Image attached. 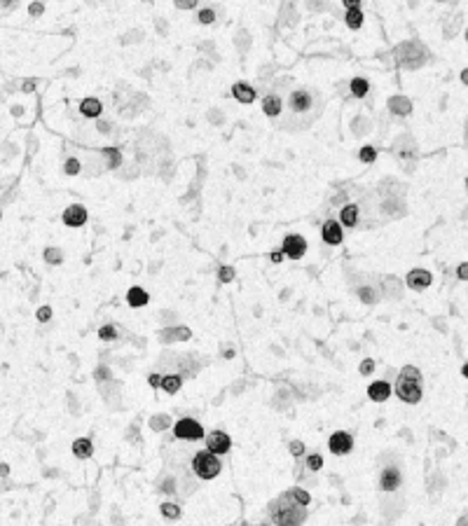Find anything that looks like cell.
<instances>
[{"mask_svg": "<svg viewBox=\"0 0 468 526\" xmlns=\"http://www.w3.org/2000/svg\"><path fill=\"white\" fill-rule=\"evenodd\" d=\"M323 241L330 243V246H337V243H342V227L337 225V222L328 220L326 225H323Z\"/></svg>", "mask_w": 468, "mask_h": 526, "instance_id": "obj_11", "label": "cell"}, {"mask_svg": "<svg viewBox=\"0 0 468 526\" xmlns=\"http://www.w3.org/2000/svg\"><path fill=\"white\" fill-rule=\"evenodd\" d=\"M66 171H68L70 176H75V173L80 171V164H77V159H68V161H66Z\"/></svg>", "mask_w": 468, "mask_h": 526, "instance_id": "obj_38", "label": "cell"}, {"mask_svg": "<svg viewBox=\"0 0 468 526\" xmlns=\"http://www.w3.org/2000/svg\"><path fill=\"white\" fill-rule=\"evenodd\" d=\"M328 447H330V452H332V454L342 456V454H349V452H351V447H353V440H351L349 433L337 431V433H332V435H330Z\"/></svg>", "mask_w": 468, "mask_h": 526, "instance_id": "obj_5", "label": "cell"}, {"mask_svg": "<svg viewBox=\"0 0 468 526\" xmlns=\"http://www.w3.org/2000/svg\"><path fill=\"white\" fill-rule=\"evenodd\" d=\"M232 94L236 96V98H239V101H241V103H253V101H256V89H253V87H248V84H244V82H236L232 87Z\"/></svg>", "mask_w": 468, "mask_h": 526, "instance_id": "obj_13", "label": "cell"}, {"mask_svg": "<svg viewBox=\"0 0 468 526\" xmlns=\"http://www.w3.org/2000/svg\"><path fill=\"white\" fill-rule=\"evenodd\" d=\"M45 260L52 264H59L61 262V251L59 248H49V251H45Z\"/></svg>", "mask_w": 468, "mask_h": 526, "instance_id": "obj_28", "label": "cell"}, {"mask_svg": "<svg viewBox=\"0 0 468 526\" xmlns=\"http://www.w3.org/2000/svg\"><path fill=\"white\" fill-rule=\"evenodd\" d=\"M396 395L403 400V402L415 405V402L421 400V386H419V381H415V379L398 377V381H396Z\"/></svg>", "mask_w": 468, "mask_h": 526, "instance_id": "obj_3", "label": "cell"}, {"mask_svg": "<svg viewBox=\"0 0 468 526\" xmlns=\"http://www.w3.org/2000/svg\"><path fill=\"white\" fill-rule=\"evenodd\" d=\"M405 283L410 285V288H415V290H424V288H428V285L433 283V276L426 269H412V272L407 274Z\"/></svg>", "mask_w": 468, "mask_h": 526, "instance_id": "obj_8", "label": "cell"}, {"mask_svg": "<svg viewBox=\"0 0 468 526\" xmlns=\"http://www.w3.org/2000/svg\"><path fill=\"white\" fill-rule=\"evenodd\" d=\"M400 470L394 468V465H389V468H384L382 470V477H379V486H382L384 491H394L400 486Z\"/></svg>", "mask_w": 468, "mask_h": 526, "instance_id": "obj_9", "label": "cell"}, {"mask_svg": "<svg viewBox=\"0 0 468 526\" xmlns=\"http://www.w3.org/2000/svg\"><path fill=\"white\" fill-rule=\"evenodd\" d=\"M457 276H459V278H464V281H468V262L466 264H459Z\"/></svg>", "mask_w": 468, "mask_h": 526, "instance_id": "obj_40", "label": "cell"}, {"mask_svg": "<svg viewBox=\"0 0 468 526\" xmlns=\"http://www.w3.org/2000/svg\"><path fill=\"white\" fill-rule=\"evenodd\" d=\"M304 251H307V241H304L302 236L290 234V236L283 239V255H288L290 260H300V257L304 255Z\"/></svg>", "mask_w": 468, "mask_h": 526, "instance_id": "obj_6", "label": "cell"}, {"mask_svg": "<svg viewBox=\"0 0 468 526\" xmlns=\"http://www.w3.org/2000/svg\"><path fill=\"white\" fill-rule=\"evenodd\" d=\"M368 395H370V400H374V402H384V400L391 395V386H389L386 381H374V384H370V389H368Z\"/></svg>", "mask_w": 468, "mask_h": 526, "instance_id": "obj_12", "label": "cell"}, {"mask_svg": "<svg viewBox=\"0 0 468 526\" xmlns=\"http://www.w3.org/2000/svg\"><path fill=\"white\" fill-rule=\"evenodd\" d=\"M461 80H464V82L468 84V68H466V70H464V73H461Z\"/></svg>", "mask_w": 468, "mask_h": 526, "instance_id": "obj_48", "label": "cell"}, {"mask_svg": "<svg viewBox=\"0 0 468 526\" xmlns=\"http://www.w3.org/2000/svg\"><path fill=\"white\" fill-rule=\"evenodd\" d=\"M218 278H220V283H230V281L234 278V269H232V267H220Z\"/></svg>", "mask_w": 468, "mask_h": 526, "instance_id": "obj_29", "label": "cell"}, {"mask_svg": "<svg viewBox=\"0 0 468 526\" xmlns=\"http://www.w3.org/2000/svg\"><path fill=\"white\" fill-rule=\"evenodd\" d=\"M309 105H311V96L307 91H295V94L290 96V108L293 110L302 113V110H309Z\"/></svg>", "mask_w": 468, "mask_h": 526, "instance_id": "obj_14", "label": "cell"}, {"mask_svg": "<svg viewBox=\"0 0 468 526\" xmlns=\"http://www.w3.org/2000/svg\"><path fill=\"white\" fill-rule=\"evenodd\" d=\"M351 94H353V96H365V94H368V82H365L363 77L351 80Z\"/></svg>", "mask_w": 468, "mask_h": 526, "instance_id": "obj_24", "label": "cell"}, {"mask_svg": "<svg viewBox=\"0 0 468 526\" xmlns=\"http://www.w3.org/2000/svg\"><path fill=\"white\" fill-rule=\"evenodd\" d=\"M464 377H468V365H464Z\"/></svg>", "mask_w": 468, "mask_h": 526, "instance_id": "obj_49", "label": "cell"}, {"mask_svg": "<svg viewBox=\"0 0 468 526\" xmlns=\"http://www.w3.org/2000/svg\"><path fill=\"white\" fill-rule=\"evenodd\" d=\"M127 302L131 306H136V309H139V306H145L148 304V293L140 290V288H131L127 293Z\"/></svg>", "mask_w": 468, "mask_h": 526, "instance_id": "obj_18", "label": "cell"}, {"mask_svg": "<svg viewBox=\"0 0 468 526\" xmlns=\"http://www.w3.org/2000/svg\"><path fill=\"white\" fill-rule=\"evenodd\" d=\"M262 110H265V115L274 117L281 113V101H279V96H267L265 103H262Z\"/></svg>", "mask_w": 468, "mask_h": 526, "instance_id": "obj_22", "label": "cell"}, {"mask_svg": "<svg viewBox=\"0 0 468 526\" xmlns=\"http://www.w3.org/2000/svg\"><path fill=\"white\" fill-rule=\"evenodd\" d=\"M340 220L342 225H347V227H353L356 222H358V206H353V204H347L340 213Z\"/></svg>", "mask_w": 468, "mask_h": 526, "instance_id": "obj_17", "label": "cell"}, {"mask_svg": "<svg viewBox=\"0 0 468 526\" xmlns=\"http://www.w3.org/2000/svg\"><path fill=\"white\" fill-rule=\"evenodd\" d=\"M466 40H468V31H466Z\"/></svg>", "mask_w": 468, "mask_h": 526, "instance_id": "obj_50", "label": "cell"}, {"mask_svg": "<svg viewBox=\"0 0 468 526\" xmlns=\"http://www.w3.org/2000/svg\"><path fill=\"white\" fill-rule=\"evenodd\" d=\"M307 465H309V470H321V465H323V458H321L319 454H314V456H309Z\"/></svg>", "mask_w": 468, "mask_h": 526, "instance_id": "obj_32", "label": "cell"}, {"mask_svg": "<svg viewBox=\"0 0 468 526\" xmlns=\"http://www.w3.org/2000/svg\"><path fill=\"white\" fill-rule=\"evenodd\" d=\"M162 515L166 517V519H178L181 517V507L173 503H164L162 505Z\"/></svg>", "mask_w": 468, "mask_h": 526, "instance_id": "obj_25", "label": "cell"}, {"mask_svg": "<svg viewBox=\"0 0 468 526\" xmlns=\"http://www.w3.org/2000/svg\"><path fill=\"white\" fill-rule=\"evenodd\" d=\"M80 113L85 117H98L101 115V101L98 98H85L80 103Z\"/></svg>", "mask_w": 468, "mask_h": 526, "instance_id": "obj_16", "label": "cell"}, {"mask_svg": "<svg viewBox=\"0 0 468 526\" xmlns=\"http://www.w3.org/2000/svg\"><path fill=\"white\" fill-rule=\"evenodd\" d=\"M162 491H166V494L176 491V489H173V480H166V482H164V489H162Z\"/></svg>", "mask_w": 468, "mask_h": 526, "instance_id": "obj_43", "label": "cell"}, {"mask_svg": "<svg viewBox=\"0 0 468 526\" xmlns=\"http://www.w3.org/2000/svg\"><path fill=\"white\" fill-rule=\"evenodd\" d=\"M98 131H108V124H106V122H98Z\"/></svg>", "mask_w": 468, "mask_h": 526, "instance_id": "obj_47", "label": "cell"}, {"mask_svg": "<svg viewBox=\"0 0 468 526\" xmlns=\"http://www.w3.org/2000/svg\"><path fill=\"white\" fill-rule=\"evenodd\" d=\"M181 10H190V7H194V0H181V2H176Z\"/></svg>", "mask_w": 468, "mask_h": 526, "instance_id": "obj_41", "label": "cell"}, {"mask_svg": "<svg viewBox=\"0 0 468 526\" xmlns=\"http://www.w3.org/2000/svg\"><path fill=\"white\" fill-rule=\"evenodd\" d=\"M361 374H370V372H373L374 369V360H370V358H365V360H363L361 363Z\"/></svg>", "mask_w": 468, "mask_h": 526, "instance_id": "obj_35", "label": "cell"}, {"mask_svg": "<svg viewBox=\"0 0 468 526\" xmlns=\"http://www.w3.org/2000/svg\"><path fill=\"white\" fill-rule=\"evenodd\" d=\"M400 377H405V379H415V381H419L421 379V372L417 367H412V365H405L403 369H400Z\"/></svg>", "mask_w": 468, "mask_h": 526, "instance_id": "obj_26", "label": "cell"}, {"mask_svg": "<svg viewBox=\"0 0 468 526\" xmlns=\"http://www.w3.org/2000/svg\"><path fill=\"white\" fill-rule=\"evenodd\" d=\"M98 337H101V339H106V342H110V339H115L117 337V332H115V327L113 325H106V327H101V330H98Z\"/></svg>", "mask_w": 468, "mask_h": 526, "instance_id": "obj_31", "label": "cell"}, {"mask_svg": "<svg viewBox=\"0 0 468 526\" xmlns=\"http://www.w3.org/2000/svg\"><path fill=\"white\" fill-rule=\"evenodd\" d=\"M358 295H361L363 302H374V295H373V290H370V288H361V290H358Z\"/></svg>", "mask_w": 468, "mask_h": 526, "instance_id": "obj_39", "label": "cell"}, {"mask_svg": "<svg viewBox=\"0 0 468 526\" xmlns=\"http://www.w3.org/2000/svg\"><path fill=\"white\" fill-rule=\"evenodd\" d=\"M363 23V12L361 10H349L347 12V26L349 28H358Z\"/></svg>", "mask_w": 468, "mask_h": 526, "instance_id": "obj_23", "label": "cell"}, {"mask_svg": "<svg viewBox=\"0 0 468 526\" xmlns=\"http://www.w3.org/2000/svg\"><path fill=\"white\" fill-rule=\"evenodd\" d=\"M49 318H52V309H49V306H40V309H38V320L47 323Z\"/></svg>", "mask_w": 468, "mask_h": 526, "instance_id": "obj_34", "label": "cell"}, {"mask_svg": "<svg viewBox=\"0 0 468 526\" xmlns=\"http://www.w3.org/2000/svg\"><path fill=\"white\" fill-rule=\"evenodd\" d=\"M183 386V379L178 374H166V377H162V389L166 390V393H176V390Z\"/></svg>", "mask_w": 468, "mask_h": 526, "instance_id": "obj_21", "label": "cell"}, {"mask_svg": "<svg viewBox=\"0 0 468 526\" xmlns=\"http://www.w3.org/2000/svg\"><path fill=\"white\" fill-rule=\"evenodd\" d=\"M43 12V5L38 2V5H31V14H40Z\"/></svg>", "mask_w": 468, "mask_h": 526, "instance_id": "obj_44", "label": "cell"}, {"mask_svg": "<svg viewBox=\"0 0 468 526\" xmlns=\"http://www.w3.org/2000/svg\"><path fill=\"white\" fill-rule=\"evenodd\" d=\"M389 108L394 110L396 115H407V113L412 110L410 101H407V98H403V96H394V98L389 101Z\"/></svg>", "mask_w": 468, "mask_h": 526, "instance_id": "obj_19", "label": "cell"}, {"mask_svg": "<svg viewBox=\"0 0 468 526\" xmlns=\"http://www.w3.org/2000/svg\"><path fill=\"white\" fill-rule=\"evenodd\" d=\"M150 386H162L160 374H150Z\"/></svg>", "mask_w": 468, "mask_h": 526, "instance_id": "obj_42", "label": "cell"}, {"mask_svg": "<svg viewBox=\"0 0 468 526\" xmlns=\"http://www.w3.org/2000/svg\"><path fill=\"white\" fill-rule=\"evenodd\" d=\"M173 433L181 440H202L204 437V428L194 419H181L173 426Z\"/></svg>", "mask_w": 468, "mask_h": 526, "instance_id": "obj_4", "label": "cell"}, {"mask_svg": "<svg viewBox=\"0 0 468 526\" xmlns=\"http://www.w3.org/2000/svg\"><path fill=\"white\" fill-rule=\"evenodd\" d=\"M150 426H152L155 431H162V428L169 426V416H155V419H150Z\"/></svg>", "mask_w": 468, "mask_h": 526, "instance_id": "obj_30", "label": "cell"}, {"mask_svg": "<svg viewBox=\"0 0 468 526\" xmlns=\"http://www.w3.org/2000/svg\"><path fill=\"white\" fill-rule=\"evenodd\" d=\"M220 461H218V454L213 452H199L194 458H192V470L197 477H202V480H213V477H218L220 473Z\"/></svg>", "mask_w": 468, "mask_h": 526, "instance_id": "obj_2", "label": "cell"}, {"mask_svg": "<svg viewBox=\"0 0 468 526\" xmlns=\"http://www.w3.org/2000/svg\"><path fill=\"white\" fill-rule=\"evenodd\" d=\"M290 496H293V501L300 505H309V494L307 491H302V489H290Z\"/></svg>", "mask_w": 468, "mask_h": 526, "instance_id": "obj_27", "label": "cell"}, {"mask_svg": "<svg viewBox=\"0 0 468 526\" xmlns=\"http://www.w3.org/2000/svg\"><path fill=\"white\" fill-rule=\"evenodd\" d=\"M307 519V510L304 505L293 503V496L290 491L283 494L277 503L272 505V522L279 526H302Z\"/></svg>", "mask_w": 468, "mask_h": 526, "instance_id": "obj_1", "label": "cell"}, {"mask_svg": "<svg viewBox=\"0 0 468 526\" xmlns=\"http://www.w3.org/2000/svg\"><path fill=\"white\" fill-rule=\"evenodd\" d=\"M160 337H162V342H173L171 337H181V339H190V330L187 327H171V330H162L160 332Z\"/></svg>", "mask_w": 468, "mask_h": 526, "instance_id": "obj_20", "label": "cell"}, {"mask_svg": "<svg viewBox=\"0 0 468 526\" xmlns=\"http://www.w3.org/2000/svg\"><path fill=\"white\" fill-rule=\"evenodd\" d=\"M213 19H215L213 10H202V12H199V21H202V23H211Z\"/></svg>", "mask_w": 468, "mask_h": 526, "instance_id": "obj_37", "label": "cell"}, {"mask_svg": "<svg viewBox=\"0 0 468 526\" xmlns=\"http://www.w3.org/2000/svg\"><path fill=\"white\" fill-rule=\"evenodd\" d=\"M374 157H377L374 147H363L361 150V161H374Z\"/></svg>", "mask_w": 468, "mask_h": 526, "instance_id": "obj_33", "label": "cell"}, {"mask_svg": "<svg viewBox=\"0 0 468 526\" xmlns=\"http://www.w3.org/2000/svg\"><path fill=\"white\" fill-rule=\"evenodd\" d=\"M73 454L77 458H89L94 454V447H92V442L87 440V437H80V440L73 442Z\"/></svg>", "mask_w": 468, "mask_h": 526, "instance_id": "obj_15", "label": "cell"}, {"mask_svg": "<svg viewBox=\"0 0 468 526\" xmlns=\"http://www.w3.org/2000/svg\"><path fill=\"white\" fill-rule=\"evenodd\" d=\"M85 220H87V210H85V206L75 204V206H70V208H66V213H64V222L68 225V227H80V225H85Z\"/></svg>", "mask_w": 468, "mask_h": 526, "instance_id": "obj_10", "label": "cell"}, {"mask_svg": "<svg viewBox=\"0 0 468 526\" xmlns=\"http://www.w3.org/2000/svg\"><path fill=\"white\" fill-rule=\"evenodd\" d=\"M457 526H468V515H464L461 519L457 522Z\"/></svg>", "mask_w": 468, "mask_h": 526, "instance_id": "obj_45", "label": "cell"}, {"mask_svg": "<svg viewBox=\"0 0 468 526\" xmlns=\"http://www.w3.org/2000/svg\"><path fill=\"white\" fill-rule=\"evenodd\" d=\"M230 447H232V440H230V435L223 431H215L206 437V449L213 454H227Z\"/></svg>", "mask_w": 468, "mask_h": 526, "instance_id": "obj_7", "label": "cell"}, {"mask_svg": "<svg viewBox=\"0 0 468 526\" xmlns=\"http://www.w3.org/2000/svg\"><path fill=\"white\" fill-rule=\"evenodd\" d=\"M96 374H98V379H108V369H98Z\"/></svg>", "mask_w": 468, "mask_h": 526, "instance_id": "obj_46", "label": "cell"}, {"mask_svg": "<svg viewBox=\"0 0 468 526\" xmlns=\"http://www.w3.org/2000/svg\"><path fill=\"white\" fill-rule=\"evenodd\" d=\"M302 452H304V444H302V442H300V440L290 442V454H293V456H300Z\"/></svg>", "mask_w": 468, "mask_h": 526, "instance_id": "obj_36", "label": "cell"}]
</instances>
